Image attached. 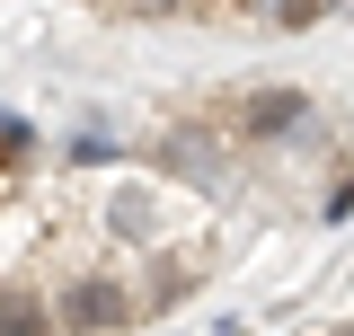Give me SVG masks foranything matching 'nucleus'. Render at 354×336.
Returning <instances> with one entry per match:
<instances>
[{"instance_id":"obj_8","label":"nucleus","mask_w":354,"mask_h":336,"mask_svg":"<svg viewBox=\"0 0 354 336\" xmlns=\"http://www.w3.org/2000/svg\"><path fill=\"white\" fill-rule=\"evenodd\" d=\"M97 9H115V18H204L213 0H97Z\"/></svg>"},{"instance_id":"obj_7","label":"nucleus","mask_w":354,"mask_h":336,"mask_svg":"<svg viewBox=\"0 0 354 336\" xmlns=\"http://www.w3.org/2000/svg\"><path fill=\"white\" fill-rule=\"evenodd\" d=\"M36 151H44V142H36V124L0 106V195H9V186H18V177L36 168Z\"/></svg>"},{"instance_id":"obj_1","label":"nucleus","mask_w":354,"mask_h":336,"mask_svg":"<svg viewBox=\"0 0 354 336\" xmlns=\"http://www.w3.org/2000/svg\"><path fill=\"white\" fill-rule=\"evenodd\" d=\"M53 328H71V336H124V328H142L133 274H71V283L53 292Z\"/></svg>"},{"instance_id":"obj_9","label":"nucleus","mask_w":354,"mask_h":336,"mask_svg":"<svg viewBox=\"0 0 354 336\" xmlns=\"http://www.w3.org/2000/svg\"><path fill=\"white\" fill-rule=\"evenodd\" d=\"M319 212H328V221H346V212H354V177H337V186H328V204H319Z\"/></svg>"},{"instance_id":"obj_4","label":"nucleus","mask_w":354,"mask_h":336,"mask_svg":"<svg viewBox=\"0 0 354 336\" xmlns=\"http://www.w3.org/2000/svg\"><path fill=\"white\" fill-rule=\"evenodd\" d=\"M204 283V256H177V248H151V265L133 274V301H142V319L151 310H177V301Z\"/></svg>"},{"instance_id":"obj_3","label":"nucleus","mask_w":354,"mask_h":336,"mask_svg":"<svg viewBox=\"0 0 354 336\" xmlns=\"http://www.w3.org/2000/svg\"><path fill=\"white\" fill-rule=\"evenodd\" d=\"M230 133L213 124V115H186V124H169L160 142H151V160H160V177H186V186H221V168H230Z\"/></svg>"},{"instance_id":"obj_2","label":"nucleus","mask_w":354,"mask_h":336,"mask_svg":"<svg viewBox=\"0 0 354 336\" xmlns=\"http://www.w3.org/2000/svg\"><path fill=\"white\" fill-rule=\"evenodd\" d=\"M213 124L230 142H292V133H310V88H230Z\"/></svg>"},{"instance_id":"obj_6","label":"nucleus","mask_w":354,"mask_h":336,"mask_svg":"<svg viewBox=\"0 0 354 336\" xmlns=\"http://www.w3.org/2000/svg\"><path fill=\"white\" fill-rule=\"evenodd\" d=\"M0 336H53V301L36 283H0Z\"/></svg>"},{"instance_id":"obj_5","label":"nucleus","mask_w":354,"mask_h":336,"mask_svg":"<svg viewBox=\"0 0 354 336\" xmlns=\"http://www.w3.org/2000/svg\"><path fill=\"white\" fill-rule=\"evenodd\" d=\"M106 230H124V239H142V248H160V186H151V177L106 186Z\"/></svg>"}]
</instances>
